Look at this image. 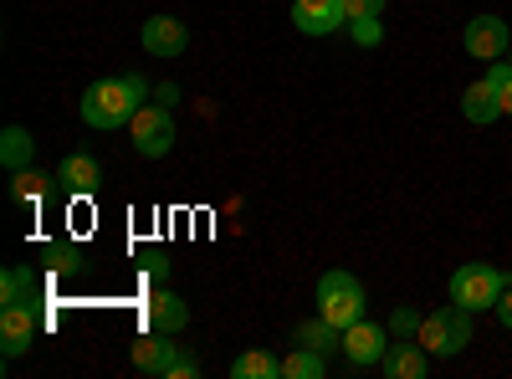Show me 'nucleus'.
I'll return each instance as SVG.
<instances>
[{
	"label": "nucleus",
	"instance_id": "5701e85b",
	"mask_svg": "<svg viewBox=\"0 0 512 379\" xmlns=\"http://www.w3.org/2000/svg\"><path fill=\"white\" fill-rule=\"evenodd\" d=\"M47 267H52V272H77V267H82V246H67V241L47 246Z\"/></svg>",
	"mask_w": 512,
	"mask_h": 379
},
{
	"label": "nucleus",
	"instance_id": "ddd939ff",
	"mask_svg": "<svg viewBox=\"0 0 512 379\" xmlns=\"http://www.w3.org/2000/svg\"><path fill=\"white\" fill-rule=\"evenodd\" d=\"M144 323L159 328V333H180V328L190 323V308H185L180 292H154L149 308H144Z\"/></svg>",
	"mask_w": 512,
	"mask_h": 379
},
{
	"label": "nucleus",
	"instance_id": "393cba45",
	"mask_svg": "<svg viewBox=\"0 0 512 379\" xmlns=\"http://www.w3.org/2000/svg\"><path fill=\"white\" fill-rule=\"evenodd\" d=\"M349 31H354V41H359V47H379V41H384V26H379V16H354V21H349Z\"/></svg>",
	"mask_w": 512,
	"mask_h": 379
},
{
	"label": "nucleus",
	"instance_id": "39448f33",
	"mask_svg": "<svg viewBox=\"0 0 512 379\" xmlns=\"http://www.w3.org/2000/svg\"><path fill=\"white\" fill-rule=\"evenodd\" d=\"M128 129H134V149L144 154V159H159V154H169L175 149V118H169V108L159 103H144L139 113H134V123H128Z\"/></svg>",
	"mask_w": 512,
	"mask_h": 379
},
{
	"label": "nucleus",
	"instance_id": "4468645a",
	"mask_svg": "<svg viewBox=\"0 0 512 379\" xmlns=\"http://www.w3.org/2000/svg\"><path fill=\"white\" fill-rule=\"evenodd\" d=\"M175 349H180V344H169V333L149 328L144 339L134 344V369H139V374H159V379H164V369H169V359H175Z\"/></svg>",
	"mask_w": 512,
	"mask_h": 379
},
{
	"label": "nucleus",
	"instance_id": "1a4fd4ad",
	"mask_svg": "<svg viewBox=\"0 0 512 379\" xmlns=\"http://www.w3.org/2000/svg\"><path fill=\"white\" fill-rule=\"evenodd\" d=\"M41 333V318L31 303H16V308H0V344H6V359L26 354Z\"/></svg>",
	"mask_w": 512,
	"mask_h": 379
},
{
	"label": "nucleus",
	"instance_id": "cd10ccee",
	"mask_svg": "<svg viewBox=\"0 0 512 379\" xmlns=\"http://www.w3.org/2000/svg\"><path fill=\"white\" fill-rule=\"evenodd\" d=\"M492 313H497V323H502V328H512V282H507V292L497 298V308H492Z\"/></svg>",
	"mask_w": 512,
	"mask_h": 379
},
{
	"label": "nucleus",
	"instance_id": "9d476101",
	"mask_svg": "<svg viewBox=\"0 0 512 379\" xmlns=\"http://www.w3.org/2000/svg\"><path fill=\"white\" fill-rule=\"evenodd\" d=\"M185 47H190V31H185L180 16H154V21H144V52H149V57H185Z\"/></svg>",
	"mask_w": 512,
	"mask_h": 379
},
{
	"label": "nucleus",
	"instance_id": "f03ea898",
	"mask_svg": "<svg viewBox=\"0 0 512 379\" xmlns=\"http://www.w3.org/2000/svg\"><path fill=\"white\" fill-rule=\"evenodd\" d=\"M318 318H328L333 328H349V323L364 318V287H359L354 272L333 267V272L318 277Z\"/></svg>",
	"mask_w": 512,
	"mask_h": 379
},
{
	"label": "nucleus",
	"instance_id": "dca6fc26",
	"mask_svg": "<svg viewBox=\"0 0 512 379\" xmlns=\"http://www.w3.org/2000/svg\"><path fill=\"white\" fill-rule=\"evenodd\" d=\"M231 379H282V359L267 349H246L231 359Z\"/></svg>",
	"mask_w": 512,
	"mask_h": 379
},
{
	"label": "nucleus",
	"instance_id": "a878e982",
	"mask_svg": "<svg viewBox=\"0 0 512 379\" xmlns=\"http://www.w3.org/2000/svg\"><path fill=\"white\" fill-rule=\"evenodd\" d=\"M200 374V364L185 354V349H175V359H169V369H164V379H195Z\"/></svg>",
	"mask_w": 512,
	"mask_h": 379
},
{
	"label": "nucleus",
	"instance_id": "b1692460",
	"mask_svg": "<svg viewBox=\"0 0 512 379\" xmlns=\"http://www.w3.org/2000/svg\"><path fill=\"white\" fill-rule=\"evenodd\" d=\"M482 82H487V88H492L497 98H507V93H512V62H502V57H497V62H487Z\"/></svg>",
	"mask_w": 512,
	"mask_h": 379
},
{
	"label": "nucleus",
	"instance_id": "9b49d317",
	"mask_svg": "<svg viewBox=\"0 0 512 379\" xmlns=\"http://www.w3.org/2000/svg\"><path fill=\"white\" fill-rule=\"evenodd\" d=\"M379 369L390 374V379H425V369H431V354H425L420 339H400V344L384 349Z\"/></svg>",
	"mask_w": 512,
	"mask_h": 379
},
{
	"label": "nucleus",
	"instance_id": "f8f14e48",
	"mask_svg": "<svg viewBox=\"0 0 512 379\" xmlns=\"http://www.w3.org/2000/svg\"><path fill=\"white\" fill-rule=\"evenodd\" d=\"M98 180H103V164H98L93 154H67L62 170H57V185H62L67 195H93Z\"/></svg>",
	"mask_w": 512,
	"mask_h": 379
},
{
	"label": "nucleus",
	"instance_id": "f257e3e1",
	"mask_svg": "<svg viewBox=\"0 0 512 379\" xmlns=\"http://www.w3.org/2000/svg\"><path fill=\"white\" fill-rule=\"evenodd\" d=\"M144 98H149V82H144L139 72H123V77L93 82V88L82 93L77 113H82V123H88V129L113 134V129H123V123H134V113L144 108Z\"/></svg>",
	"mask_w": 512,
	"mask_h": 379
},
{
	"label": "nucleus",
	"instance_id": "7ed1b4c3",
	"mask_svg": "<svg viewBox=\"0 0 512 379\" xmlns=\"http://www.w3.org/2000/svg\"><path fill=\"white\" fill-rule=\"evenodd\" d=\"M507 292V272L487 267V262H466L451 272V303L466 308V313H482V308H497V298Z\"/></svg>",
	"mask_w": 512,
	"mask_h": 379
},
{
	"label": "nucleus",
	"instance_id": "bb28decb",
	"mask_svg": "<svg viewBox=\"0 0 512 379\" xmlns=\"http://www.w3.org/2000/svg\"><path fill=\"white\" fill-rule=\"evenodd\" d=\"M344 11H349V21H354V16H379L384 0H344Z\"/></svg>",
	"mask_w": 512,
	"mask_h": 379
},
{
	"label": "nucleus",
	"instance_id": "a211bd4d",
	"mask_svg": "<svg viewBox=\"0 0 512 379\" xmlns=\"http://www.w3.org/2000/svg\"><path fill=\"white\" fill-rule=\"evenodd\" d=\"M461 113L472 123H492V118H502V98L487 88V82H472V88L461 93Z\"/></svg>",
	"mask_w": 512,
	"mask_h": 379
},
{
	"label": "nucleus",
	"instance_id": "4be33fe9",
	"mask_svg": "<svg viewBox=\"0 0 512 379\" xmlns=\"http://www.w3.org/2000/svg\"><path fill=\"white\" fill-rule=\"evenodd\" d=\"M420 323H425V318H420L410 303H395V313H390V333H395V339H415Z\"/></svg>",
	"mask_w": 512,
	"mask_h": 379
},
{
	"label": "nucleus",
	"instance_id": "f3484780",
	"mask_svg": "<svg viewBox=\"0 0 512 379\" xmlns=\"http://www.w3.org/2000/svg\"><path fill=\"white\" fill-rule=\"evenodd\" d=\"M31 154H36V139L11 123V129L0 134V164H6V170L16 175V170H31Z\"/></svg>",
	"mask_w": 512,
	"mask_h": 379
},
{
	"label": "nucleus",
	"instance_id": "c85d7f7f",
	"mask_svg": "<svg viewBox=\"0 0 512 379\" xmlns=\"http://www.w3.org/2000/svg\"><path fill=\"white\" fill-rule=\"evenodd\" d=\"M159 103H164V108L180 103V88H175V82H164V88H159Z\"/></svg>",
	"mask_w": 512,
	"mask_h": 379
},
{
	"label": "nucleus",
	"instance_id": "c756f323",
	"mask_svg": "<svg viewBox=\"0 0 512 379\" xmlns=\"http://www.w3.org/2000/svg\"><path fill=\"white\" fill-rule=\"evenodd\" d=\"M502 113H507V118H512V93H507V98H502Z\"/></svg>",
	"mask_w": 512,
	"mask_h": 379
},
{
	"label": "nucleus",
	"instance_id": "412c9836",
	"mask_svg": "<svg viewBox=\"0 0 512 379\" xmlns=\"http://www.w3.org/2000/svg\"><path fill=\"white\" fill-rule=\"evenodd\" d=\"M47 190H52V175H41V170H16V180H11V195L21 205H41Z\"/></svg>",
	"mask_w": 512,
	"mask_h": 379
},
{
	"label": "nucleus",
	"instance_id": "20e7f679",
	"mask_svg": "<svg viewBox=\"0 0 512 379\" xmlns=\"http://www.w3.org/2000/svg\"><path fill=\"white\" fill-rule=\"evenodd\" d=\"M415 339L425 344V354H441V359H451V354H461L466 344H472V313L466 308H436V313H425V323H420V333Z\"/></svg>",
	"mask_w": 512,
	"mask_h": 379
},
{
	"label": "nucleus",
	"instance_id": "6ab92c4d",
	"mask_svg": "<svg viewBox=\"0 0 512 379\" xmlns=\"http://www.w3.org/2000/svg\"><path fill=\"white\" fill-rule=\"evenodd\" d=\"M323 369H328L323 349H308V344H297V354L282 359V379H323Z\"/></svg>",
	"mask_w": 512,
	"mask_h": 379
},
{
	"label": "nucleus",
	"instance_id": "0eeeda50",
	"mask_svg": "<svg viewBox=\"0 0 512 379\" xmlns=\"http://www.w3.org/2000/svg\"><path fill=\"white\" fill-rule=\"evenodd\" d=\"M292 26L303 36H328L338 26H349L344 0H292Z\"/></svg>",
	"mask_w": 512,
	"mask_h": 379
},
{
	"label": "nucleus",
	"instance_id": "2eb2a0df",
	"mask_svg": "<svg viewBox=\"0 0 512 379\" xmlns=\"http://www.w3.org/2000/svg\"><path fill=\"white\" fill-rule=\"evenodd\" d=\"M0 303L6 308H16V303H41V277L31 272V267H6L0 272Z\"/></svg>",
	"mask_w": 512,
	"mask_h": 379
},
{
	"label": "nucleus",
	"instance_id": "7c9ffc66",
	"mask_svg": "<svg viewBox=\"0 0 512 379\" xmlns=\"http://www.w3.org/2000/svg\"><path fill=\"white\" fill-rule=\"evenodd\" d=\"M507 62H512V47H507Z\"/></svg>",
	"mask_w": 512,
	"mask_h": 379
},
{
	"label": "nucleus",
	"instance_id": "aec40b11",
	"mask_svg": "<svg viewBox=\"0 0 512 379\" xmlns=\"http://www.w3.org/2000/svg\"><path fill=\"white\" fill-rule=\"evenodd\" d=\"M297 344H308V349H338V344H344V328H333L328 318H318V323H303V328H297Z\"/></svg>",
	"mask_w": 512,
	"mask_h": 379
},
{
	"label": "nucleus",
	"instance_id": "423d86ee",
	"mask_svg": "<svg viewBox=\"0 0 512 379\" xmlns=\"http://www.w3.org/2000/svg\"><path fill=\"white\" fill-rule=\"evenodd\" d=\"M466 57H477L482 67L487 62H497V57H507V47H512V31H507V21L502 16H472L466 21Z\"/></svg>",
	"mask_w": 512,
	"mask_h": 379
},
{
	"label": "nucleus",
	"instance_id": "6e6552de",
	"mask_svg": "<svg viewBox=\"0 0 512 379\" xmlns=\"http://www.w3.org/2000/svg\"><path fill=\"white\" fill-rule=\"evenodd\" d=\"M384 349H390V328L364 323V318L344 328V354H349V364H354V369H369V364H379V359H384Z\"/></svg>",
	"mask_w": 512,
	"mask_h": 379
}]
</instances>
